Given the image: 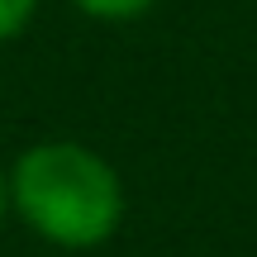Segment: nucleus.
<instances>
[{"mask_svg":"<svg viewBox=\"0 0 257 257\" xmlns=\"http://www.w3.org/2000/svg\"><path fill=\"white\" fill-rule=\"evenodd\" d=\"M10 214L53 248L91 252L124 229L128 195L105 153L72 138H43L10 167Z\"/></svg>","mask_w":257,"mask_h":257,"instance_id":"1","label":"nucleus"},{"mask_svg":"<svg viewBox=\"0 0 257 257\" xmlns=\"http://www.w3.org/2000/svg\"><path fill=\"white\" fill-rule=\"evenodd\" d=\"M67 5L100 19V24H128V19H143L157 0H67Z\"/></svg>","mask_w":257,"mask_h":257,"instance_id":"2","label":"nucleus"},{"mask_svg":"<svg viewBox=\"0 0 257 257\" xmlns=\"http://www.w3.org/2000/svg\"><path fill=\"white\" fill-rule=\"evenodd\" d=\"M38 5H43V0H0V43L24 34V29L34 24Z\"/></svg>","mask_w":257,"mask_h":257,"instance_id":"3","label":"nucleus"},{"mask_svg":"<svg viewBox=\"0 0 257 257\" xmlns=\"http://www.w3.org/2000/svg\"><path fill=\"white\" fill-rule=\"evenodd\" d=\"M10 219V167H0V229Z\"/></svg>","mask_w":257,"mask_h":257,"instance_id":"4","label":"nucleus"}]
</instances>
